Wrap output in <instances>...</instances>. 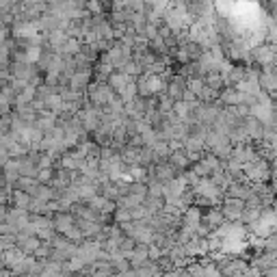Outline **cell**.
Returning <instances> with one entry per match:
<instances>
[{
	"label": "cell",
	"instance_id": "obj_2",
	"mask_svg": "<svg viewBox=\"0 0 277 277\" xmlns=\"http://www.w3.org/2000/svg\"><path fill=\"white\" fill-rule=\"evenodd\" d=\"M273 43L268 45H258L256 50L251 52V59L253 63H260V67H271L273 65Z\"/></svg>",
	"mask_w": 277,
	"mask_h": 277
},
{
	"label": "cell",
	"instance_id": "obj_3",
	"mask_svg": "<svg viewBox=\"0 0 277 277\" xmlns=\"http://www.w3.org/2000/svg\"><path fill=\"white\" fill-rule=\"evenodd\" d=\"M52 171H55V169H37L35 180L39 182V184H50V180H52Z\"/></svg>",
	"mask_w": 277,
	"mask_h": 277
},
{
	"label": "cell",
	"instance_id": "obj_1",
	"mask_svg": "<svg viewBox=\"0 0 277 277\" xmlns=\"http://www.w3.org/2000/svg\"><path fill=\"white\" fill-rule=\"evenodd\" d=\"M184 89H187V78H182L180 74H173L171 78L167 80V84H165V94L171 98L173 102H175V100H182Z\"/></svg>",
	"mask_w": 277,
	"mask_h": 277
}]
</instances>
